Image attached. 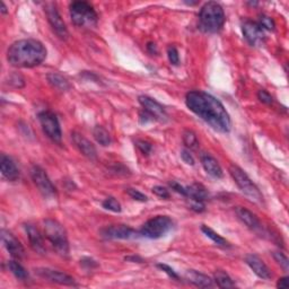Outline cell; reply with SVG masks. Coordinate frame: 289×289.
<instances>
[{
    "instance_id": "1",
    "label": "cell",
    "mask_w": 289,
    "mask_h": 289,
    "mask_svg": "<svg viewBox=\"0 0 289 289\" xmlns=\"http://www.w3.org/2000/svg\"><path fill=\"white\" fill-rule=\"evenodd\" d=\"M185 104L191 112L221 134L231 131L232 121L224 105L215 96L202 90H192L186 94Z\"/></svg>"
},
{
    "instance_id": "2",
    "label": "cell",
    "mask_w": 289,
    "mask_h": 289,
    "mask_svg": "<svg viewBox=\"0 0 289 289\" xmlns=\"http://www.w3.org/2000/svg\"><path fill=\"white\" fill-rule=\"evenodd\" d=\"M47 58V49L38 40H19L11 45L7 60L14 67L33 68L41 65Z\"/></svg>"
},
{
    "instance_id": "3",
    "label": "cell",
    "mask_w": 289,
    "mask_h": 289,
    "mask_svg": "<svg viewBox=\"0 0 289 289\" xmlns=\"http://www.w3.org/2000/svg\"><path fill=\"white\" fill-rule=\"evenodd\" d=\"M226 21L224 9L215 2L206 3L199 13L198 27L201 32L214 34L221 31Z\"/></svg>"
},
{
    "instance_id": "4",
    "label": "cell",
    "mask_w": 289,
    "mask_h": 289,
    "mask_svg": "<svg viewBox=\"0 0 289 289\" xmlns=\"http://www.w3.org/2000/svg\"><path fill=\"white\" fill-rule=\"evenodd\" d=\"M43 230L45 238L51 243L58 254L67 256L69 254V241L65 227L59 221L49 218L43 221Z\"/></svg>"
},
{
    "instance_id": "5",
    "label": "cell",
    "mask_w": 289,
    "mask_h": 289,
    "mask_svg": "<svg viewBox=\"0 0 289 289\" xmlns=\"http://www.w3.org/2000/svg\"><path fill=\"white\" fill-rule=\"evenodd\" d=\"M228 171H230V174L233 177V180H234L236 185L240 187V190L248 199L253 202H256V204H262L263 196L260 190H259V187L253 183V181L240 166L232 164Z\"/></svg>"
},
{
    "instance_id": "6",
    "label": "cell",
    "mask_w": 289,
    "mask_h": 289,
    "mask_svg": "<svg viewBox=\"0 0 289 289\" xmlns=\"http://www.w3.org/2000/svg\"><path fill=\"white\" fill-rule=\"evenodd\" d=\"M70 18L78 27H90L98 24L99 17L92 5L86 2H74L70 5Z\"/></svg>"
},
{
    "instance_id": "7",
    "label": "cell",
    "mask_w": 289,
    "mask_h": 289,
    "mask_svg": "<svg viewBox=\"0 0 289 289\" xmlns=\"http://www.w3.org/2000/svg\"><path fill=\"white\" fill-rule=\"evenodd\" d=\"M172 227H173V220L169 216H156L147 220L139 233L141 236L156 240L166 235L172 230Z\"/></svg>"
},
{
    "instance_id": "8",
    "label": "cell",
    "mask_w": 289,
    "mask_h": 289,
    "mask_svg": "<svg viewBox=\"0 0 289 289\" xmlns=\"http://www.w3.org/2000/svg\"><path fill=\"white\" fill-rule=\"evenodd\" d=\"M39 121L41 123L44 134L54 143L60 144L62 140V131L60 126L57 115L50 112V111H43L39 113Z\"/></svg>"
},
{
    "instance_id": "9",
    "label": "cell",
    "mask_w": 289,
    "mask_h": 289,
    "mask_svg": "<svg viewBox=\"0 0 289 289\" xmlns=\"http://www.w3.org/2000/svg\"><path fill=\"white\" fill-rule=\"evenodd\" d=\"M31 177L35 186L38 187V190L41 192L43 197L51 198L57 195V190H55L51 180L49 179L47 172L42 167L34 165L31 169Z\"/></svg>"
},
{
    "instance_id": "10",
    "label": "cell",
    "mask_w": 289,
    "mask_h": 289,
    "mask_svg": "<svg viewBox=\"0 0 289 289\" xmlns=\"http://www.w3.org/2000/svg\"><path fill=\"white\" fill-rule=\"evenodd\" d=\"M45 14H47L49 24L51 25L53 32L61 40H67L69 37V32L63 19L60 16L55 5L52 3L45 5Z\"/></svg>"
},
{
    "instance_id": "11",
    "label": "cell",
    "mask_w": 289,
    "mask_h": 289,
    "mask_svg": "<svg viewBox=\"0 0 289 289\" xmlns=\"http://www.w3.org/2000/svg\"><path fill=\"white\" fill-rule=\"evenodd\" d=\"M101 235L108 240H131V238L138 237L139 232L135 231L126 225H111L101 230Z\"/></svg>"
},
{
    "instance_id": "12",
    "label": "cell",
    "mask_w": 289,
    "mask_h": 289,
    "mask_svg": "<svg viewBox=\"0 0 289 289\" xmlns=\"http://www.w3.org/2000/svg\"><path fill=\"white\" fill-rule=\"evenodd\" d=\"M35 273L39 277H41L42 279H45L50 282L58 283V285L61 286H77V282H76L75 279L67 275V273L53 270V269L49 268H38L35 269Z\"/></svg>"
},
{
    "instance_id": "13",
    "label": "cell",
    "mask_w": 289,
    "mask_h": 289,
    "mask_svg": "<svg viewBox=\"0 0 289 289\" xmlns=\"http://www.w3.org/2000/svg\"><path fill=\"white\" fill-rule=\"evenodd\" d=\"M242 32L252 47H260L266 41V34L258 22L245 21L242 24Z\"/></svg>"
},
{
    "instance_id": "14",
    "label": "cell",
    "mask_w": 289,
    "mask_h": 289,
    "mask_svg": "<svg viewBox=\"0 0 289 289\" xmlns=\"http://www.w3.org/2000/svg\"><path fill=\"white\" fill-rule=\"evenodd\" d=\"M138 101L140 105L143 106V110H145L147 113H149L155 120L164 122V121H166L167 118H169L164 106L157 102L156 100L149 98V96L140 95L138 98Z\"/></svg>"
},
{
    "instance_id": "15",
    "label": "cell",
    "mask_w": 289,
    "mask_h": 289,
    "mask_svg": "<svg viewBox=\"0 0 289 289\" xmlns=\"http://www.w3.org/2000/svg\"><path fill=\"white\" fill-rule=\"evenodd\" d=\"M2 240L6 250L9 252L14 259H17V260H22L25 256V250L23 245L21 244L16 237H15L12 233H9L8 231H2Z\"/></svg>"
},
{
    "instance_id": "16",
    "label": "cell",
    "mask_w": 289,
    "mask_h": 289,
    "mask_svg": "<svg viewBox=\"0 0 289 289\" xmlns=\"http://www.w3.org/2000/svg\"><path fill=\"white\" fill-rule=\"evenodd\" d=\"M72 138L75 146L77 147L78 150L82 153L85 157H87L90 160H95L98 158V151H96L95 146L90 143V141L86 138L85 136L79 133H74L72 134Z\"/></svg>"
},
{
    "instance_id": "17",
    "label": "cell",
    "mask_w": 289,
    "mask_h": 289,
    "mask_svg": "<svg viewBox=\"0 0 289 289\" xmlns=\"http://www.w3.org/2000/svg\"><path fill=\"white\" fill-rule=\"evenodd\" d=\"M245 261L247 266L251 268V270L254 272L259 278L265 279V280H269V279L272 278L271 270L258 255L248 254L245 258Z\"/></svg>"
},
{
    "instance_id": "18",
    "label": "cell",
    "mask_w": 289,
    "mask_h": 289,
    "mask_svg": "<svg viewBox=\"0 0 289 289\" xmlns=\"http://www.w3.org/2000/svg\"><path fill=\"white\" fill-rule=\"evenodd\" d=\"M25 231H26L29 244H31L33 251L39 253V254H44L45 251H47V248H45V245H44L43 236L38 228L32 224H27V225H25Z\"/></svg>"
},
{
    "instance_id": "19",
    "label": "cell",
    "mask_w": 289,
    "mask_h": 289,
    "mask_svg": "<svg viewBox=\"0 0 289 289\" xmlns=\"http://www.w3.org/2000/svg\"><path fill=\"white\" fill-rule=\"evenodd\" d=\"M0 167H2V174L6 180L14 182L19 179V175H21L19 170L9 156L2 154L0 156Z\"/></svg>"
},
{
    "instance_id": "20",
    "label": "cell",
    "mask_w": 289,
    "mask_h": 289,
    "mask_svg": "<svg viewBox=\"0 0 289 289\" xmlns=\"http://www.w3.org/2000/svg\"><path fill=\"white\" fill-rule=\"evenodd\" d=\"M236 215L238 217L243 224H245L248 228H251L252 231L255 232H261L263 230V227L261 225V221L259 220V218L253 214L252 211L247 210L246 208L243 207H237L236 208Z\"/></svg>"
},
{
    "instance_id": "21",
    "label": "cell",
    "mask_w": 289,
    "mask_h": 289,
    "mask_svg": "<svg viewBox=\"0 0 289 289\" xmlns=\"http://www.w3.org/2000/svg\"><path fill=\"white\" fill-rule=\"evenodd\" d=\"M201 164L204 166L207 173L210 176L215 177V179H221V177L224 176V172H222L221 166L218 163L215 157H212L211 155H201Z\"/></svg>"
},
{
    "instance_id": "22",
    "label": "cell",
    "mask_w": 289,
    "mask_h": 289,
    "mask_svg": "<svg viewBox=\"0 0 289 289\" xmlns=\"http://www.w3.org/2000/svg\"><path fill=\"white\" fill-rule=\"evenodd\" d=\"M185 278L187 281L194 283V285L198 287L208 288V287H212V285H214V281H212L211 278L196 270H187L185 273Z\"/></svg>"
},
{
    "instance_id": "23",
    "label": "cell",
    "mask_w": 289,
    "mask_h": 289,
    "mask_svg": "<svg viewBox=\"0 0 289 289\" xmlns=\"http://www.w3.org/2000/svg\"><path fill=\"white\" fill-rule=\"evenodd\" d=\"M186 190V198H190L192 201L197 202H205L208 198V192L206 187L201 184L195 183L189 186H185Z\"/></svg>"
},
{
    "instance_id": "24",
    "label": "cell",
    "mask_w": 289,
    "mask_h": 289,
    "mask_svg": "<svg viewBox=\"0 0 289 289\" xmlns=\"http://www.w3.org/2000/svg\"><path fill=\"white\" fill-rule=\"evenodd\" d=\"M47 79L49 84L52 86L53 88L61 90V92H65V90H69L72 88V85L68 82V79L63 77L62 75H60L58 73H51L47 76Z\"/></svg>"
},
{
    "instance_id": "25",
    "label": "cell",
    "mask_w": 289,
    "mask_h": 289,
    "mask_svg": "<svg viewBox=\"0 0 289 289\" xmlns=\"http://www.w3.org/2000/svg\"><path fill=\"white\" fill-rule=\"evenodd\" d=\"M93 136L95 140L98 141V143L103 146H110L111 143H112V139H111V136L109 134V131L106 130L105 128H103L102 125H96L94 130H93Z\"/></svg>"
},
{
    "instance_id": "26",
    "label": "cell",
    "mask_w": 289,
    "mask_h": 289,
    "mask_svg": "<svg viewBox=\"0 0 289 289\" xmlns=\"http://www.w3.org/2000/svg\"><path fill=\"white\" fill-rule=\"evenodd\" d=\"M8 269L15 276V278L18 279V280L25 281L28 278V272L26 271V269H25L18 261H15V260L9 261Z\"/></svg>"
},
{
    "instance_id": "27",
    "label": "cell",
    "mask_w": 289,
    "mask_h": 289,
    "mask_svg": "<svg viewBox=\"0 0 289 289\" xmlns=\"http://www.w3.org/2000/svg\"><path fill=\"white\" fill-rule=\"evenodd\" d=\"M201 231L204 234L208 237L210 238V240L215 243V244L219 245V246H230V243H228L224 237H221L218 233H216L214 230H211L210 227H208L206 225H202L201 227Z\"/></svg>"
},
{
    "instance_id": "28",
    "label": "cell",
    "mask_w": 289,
    "mask_h": 289,
    "mask_svg": "<svg viewBox=\"0 0 289 289\" xmlns=\"http://www.w3.org/2000/svg\"><path fill=\"white\" fill-rule=\"evenodd\" d=\"M215 281L220 288H234L235 282L232 280V278L227 275L225 271L217 270L215 272Z\"/></svg>"
},
{
    "instance_id": "29",
    "label": "cell",
    "mask_w": 289,
    "mask_h": 289,
    "mask_svg": "<svg viewBox=\"0 0 289 289\" xmlns=\"http://www.w3.org/2000/svg\"><path fill=\"white\" fill-rule=\"evenodd\" d=\"M183 143L187 149H197L199 146L197 135L191 130H185L183 133Z\"/></svg>"
},
{
    "instance_id": "30",
    "label": "cell",
    "mask_w": 289,
    "mask_h": 289,
    "mask_svg": "<svg viewBox=\"0 0 289 289\" xmlns=\"http://www.w3.org/2000/svg\"><path fill=\"white\" fill-rule=\"evenodd\" d=\"M102 206L104 209L113 211V212H120L121 210V204L113 197H109L102 202Z\"/></svg>"
},
{
    "instance_id": "31",
    "label": "cell",
    "mask_w": 289,
    "mask_h": 289,
    "mask_svg": "<svg viewBox=\"0 0 289 289\" xmlns=\"http://www.w3.org/2000/svg\"><path fill=\"white\" fill-rule=\"evenodd\" d=\"M258 24L262 27L263 31H265V29H267V31H273L276 27L275 21H273L271 17L266 16V15H262V16H260Z\"/></svg>"
},
{
    "instance_id": "32",
    "label": "cell",
    "mask_w": 289,
    "mask_h": 289,
    "mask_svg": "<svg viewBox=\"0 0 289 289\" xmlns=\"http://www.w3.org/2000/svg\"><path fill=\"white\" fill-rule=\"evenodd\" d=\"M272 255H273V259H275L278 265H280V267L283 269V270L287 272L288 269H289V261H288L287 256L281 252H273Z\"/></svg>"
},
{
    "instance_id": "33",
    "label": "cell",
    "mask_w": 289,
    "mask_h": 289,
    "mask_svg": "<svg viewBox=\"0 0 289 289\" xmlns=\"http://www.w3.org/2000/svg\"><path fill=\"white\" fill-rule=\"evenodd\" d=\"M135 144L137 146V148H138L144 155H149L151 149H153V146H151V144L146 140L138 139V140H136Z\"/></svg>"
},
{
    "instance_id": "34",
    "label": "cell",
    "mask_w": 289,
    "mask_h": 289,
    "mask_svg": "<svg viewBox=\"0 0 289 289\" xmlns=\"http://www.w3.org/2000/svg\"><path fill=\"white\" fill-rule=\"evenodd\" d=\"M167 57H169V60L172 65L177 66L180 63L179 51H177L175 47H169V49H167Z\"/></svg>"
},
{
    "instance_id": "35",
    "label": "cell",
    "mask_w": 289,
    "mask_h": 289,
    "mask_svg": "<svg viewBox=\"0 0 289 289\" xmlns=\"http://www.w3.org/2000/svg\"><path fill=\"white\" fill-rule=\"evenodd\" d=\"M125 192H126V194H128L131 198H133L134 200H137V201L145 202V201H147V199H148V198H147L144 194H141L140 191L136 190V189H126Z\"/></svg>"
},
{
    "instance_id": "36",
    "label": "cell",
    "mask_w": 289,
    "mask_h": 289,
    "mask_svg": "<svg viewBox=\"0 0 289 289\" xmlns=\"http://www.w3.org/2000/svg\"><path fill=\"white\" fill-rule=\"evenodd\" d=\"M258 99L260 100V102H262V103H265V104H267V105H270V104H272V102H273V99H272V96L269 94L267 90H265V89H260L258 92Z\"/></svg>"
},
{
    "instance_id": "37",
    "label": "cell",
    "mask_w": 289,
    "mask_h": 289,
    "mask_svg": "<svg viewBox=\"0 0 289 289\" xmlns=\"http://www.w3.org/2000/svg\"><path fill=\"white\" fill-rule=\"evenodd\" d=\"M153 194L156 195L157 197L162 198V199H169L171 197L169 190L166 189L164 186H160V185H156L153 187Z\"/></svg>"
},
{
    "instance_id": "38",
    "label": "cell",
    "mask_w": 289,
    "mask_h": 289,
    "mask_svg": "<svg viewBox=\"0 0 289 289\" xmlns=\"http://www.w3.org/2000/svg\"><path fill=\"white\" fill-rule=\"evenodd\" d=\"M157 268L162 269V270H163L164 272H166L167 275H169L171 278L175 279V280H179V279H180L179 275H177V273H176V272L173 270V269H172L170 266L163 265V263H159V265H157Z\"/></svg>"
},
{
    "instance_id": "39",
    "label": "cell",
    "mask_w": 289,
    "mask_h": 289,
    "mask_svg": "<svg viewBox=\"0 0 289 289\" xmlns=\"http://www.w3.org/2000/svg\"><path fill=\"white\" fill-rule=\"evenodd\" d=\"M181 158L187 165H195V158H194V156H192V154L190 153V150H187V149L182 150Z\"/></svg>"
},
{
    "instance_id": "40",
    "label": "cell",
    "mask_w": 289,
    "mask_h": 289,
    "mask_svg": "<svg viewBox=\"0 0 289 289\" xmlns=\"http://www.w3.org/2000/svg\"><path fill=\"white\" fill-rule=\"evenodd\" d=\"M9 80H11V84H13L15 87H18V88H21V87H23V86L25 85V80H24V78L22 77L21 75H17V74H15V75H13L11 78H9Z\"/></svg>"
},
{
    "instance_id": "41",
    "label": "cell",
    "mask_w": 289,
    "mask_h": 289,
    "mask_svg": "<svg viewBox=\"0 0 289 289\" xmlns=\"http://www.w3.org/2000/svg\"><path fill=\"white\" fill-rule=\"evenodd\" d=\"M170 185H171L172 189H173L175 192H177V194H180L183 197H186V190H185L184 186H182L181 184L176 183V182H171Z\"/></svg>"
},
{
    "instance_id": "42",
    "label": "cell",
    "mask_w": 289,
    "mask_h": 289,
    "mask_svg": "<svg viewBox=\"0 0 289 289\" xmlns=\"http://www.w3.org/2000/svg\"><path fill=\"white\" fill-rule=\"evenodd\" d=\"M289 286V282H288V277H282L278 280L277 282V287L278 288H287Z\"/></svg>"
},
{
    "instance_id": "43",
    "label": "cell",
    "mask_w": 289,
    "mask_h": 289,
    "mask_svg": "<svg viewBox=\"0 0 289 289\" xmlns=\"http://www.w3.org/2000/svg\"><path fill=\"white\" fill-rule=\"evenodd\" d=\"M124 260L125 261H130V262H138V263H141V262L144 261L140 256H135V255H133V256H125Z\"/></svg>"
},
{
    "instance_id": "44",
    "label": "cell",
    "mask_w": 289,
    "mask_h": 289,
    "mask_svg": "<svg viewBox=\"0 0 289 289\" xmlns=\"http://www.w3.org/2000/svg\"><path fill=\"white\" fill-rule=\"evenodd\" d=\"M147 49H148V51L151 54H156L157 53V48H156V45L154 43H148V45H147Z\"/></svg>"
},
{
    "instance_id": "45",
    "label": "cell",
    "mask_w": 289,
    "mask_h": 289,
    "mask_svg": "<svg viewBox=\"0 0 289 289\" xmlns=\"http://www.w3.org/2000/svg\"><path fill=\"white\" fill-rule=\"evenodd\" d=\"M2 12H3V14H7V9H6V6H5V4H3Z\"/></svg>"
}]
</instances>
